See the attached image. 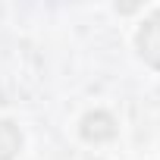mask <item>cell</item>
Wrapping results in <instances>:
<instances>
[{"label":"cell","mask_w":160,"mask_h":160,"mask_svg":"<svg viewBox=\"0 0 160 160\" xmlns=\"http://www.w3.org/2000/svg\"><path fill=\"white\" fill-rule=\"evenodd\" d=\"M22 148V135L10 119H0V160H13Z\"/></svg>","instance_id":"cell-3"},{"label":"cell","mask_w":160,"mask_h":160,"mask_svg":"<svg viewBox=\"0 0 160 160\" xmlns=\"http://www.w3.org/2000/svg\"><path fill=\"white\" fill-rule=\"evenodd\" d=\"M138 53H141L144 63L160 69V10L141 25V32H138Z\"/></svg>","instance_id":"cell-1"},{"label":"cell","mask_w":160,"mask_h":160,"mask_svg":"<svg viewBox=\"0 0 160 160\" xmlns=\"http://www.w3.org/2000/svg\"><path fill=\"white\" fill-rule=\"evenodd\" d=\"M82 135H85L88 141H107V138H113V135H116L113 116H110V113H104V110L88 113V116L82 119Z\"/></svg>","instance_id":"cell-2"}]
</instances>
